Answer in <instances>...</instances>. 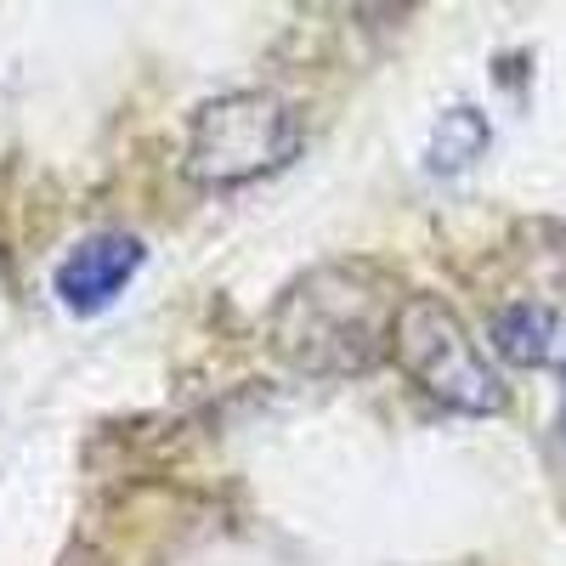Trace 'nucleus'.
<instances>
[{
    "instance_id": "2",
    "label": "nucleus",
    "mask_w": 566,
    "mask_h": 566,
    "mask_svg": "<svg viewBox=\"0 0 566 566\" xmlns=\"http://www.w3.org/2000/svg\"><path fill=\"white\" fill-rule=\"evenodd\" d=\"M301 154V114L272 91L210 97L187 125L181 176L193 187H244L283 170Z\"/></svg>"
},
{
    "instance_id": "1",
    "label": "nucleus",
    "mask_w": 566,
    "mask_h": 566,
    "mask_svg": "<svg viewBox=\"0 0 566 566\" xmlns=\"http://www.w3.org/2000/svg\"><path fill=\"white\" fill-rule=\"evenodd\" d=\"M397 277L380 261H328L301 272L266 312V346L283 368L312 380L368 374L391 352Z\"/></svg>"
},
{
    "instance_id": "3",
    "label": "nucleus",
    "mask_w": 566,
    "mask_h": 566,
    "mask_svg": "<svg viewBox=\"0 0 566 566\" xmlns=\"http://www.w3.org/2000/svg\"><path fill=\"white\" fill-rule=\"evenodd\" d=\"M391 357L408 380L437 397L453 413H499L504 380L470 340V328L442 295H402V312L391 323Z\"/></svg>"
},
{
    "instance_id": "5",
    "label": "nucleus",
    "mask_w": 566,
    "mask_h": 566,
    "mask_svg": "<svg viewBox=\"0 0 566 566\" xmlns=\"http://www.w3.org/2000/svg\"><path fill=\"white\" fill-rule=\"evenodd\" d=\"M493 346H499V357L515 363V368L549 363V352H555V312H549V306H533V301L504 306V312L493 317Z\"/></svg>"
},
{
    "instance_id": "6",
    "label": "nucleus",
    "mask_w": 566,
    "mask_h": 566,
    "mask_svg": "<svg viewBox=\"0 0 566 566\" xmlns=\"http://www.w3.org/2000/svg\"><path fill=\"white\" fill-rule=\"evenodd\" d=\"M488 142H493V130H488V119L476 108H448L437 119V130H431L424 170H431V176H459V170H470L488 154Z\"/></svg>"
},
{
    "instance_id": "4",
    "label": "nucleus",
    "mask_w": 566,
    "mask_h": 566,
    "mask_svg": "<svg viewBox=\"0 0 566 566\" xmlns=\"http://www.w3.org/2000/svg\"><path fill=\"white\" fill-rule=\"evenodd\" d=\"M142 261H148V250H142L136 232H91V239H80L57 261L52 290H57L63 312L97 317V312H108L125 295V283L142 272Z\"/></svg>"
}]
</instances>
